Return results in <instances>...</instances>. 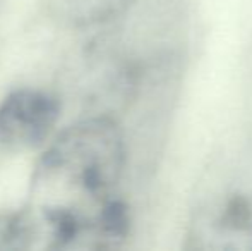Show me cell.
<instances>
[{"mask_svg":"<svg viewBox=\"0 0 252 251\" xmlns=\"http://www.w3.org/2000/svg\"><path fill=\"white\" fill-rule=\"evenodd\" d=\"M126 144L108 117H91L59 133L34 167L21 217L31 250H100L129 234V208L119 186Z\"/></svg>","mask_w":252,"mask_h":251,"instance_id":"cell-1","label":"cell"},{"mask_svg":"<svg viewBox=\"0 0 252 251\" xmlns=\"http://www.w3.org/2000/svg\"><path fill=\"white\" fill-rule=\"evenodd\" d=\"M60 102L52 93L19 88L0 104V144L9 150H36L48 141L60 119Z\"/></svg>","mask_w":252,"mask_h":251,"instance_id":"cell-2","label":"cell"},{"mask_svg":"<svg viewBox=\"0 0 252 251\" xmlns=\"http://www.w3.org/2000/svg\"><path fill=\"white\" fill-rule=\"evenodd\" d=\"M197 248L252 250V198L228 196L201 222Z\"/></svg>","mask_w":252,"mask_h":251,"instance_id":"cell-3","label":"cell"},{"mask_svg":"<svg viewBox=\"0 0 252 251\" xmlns=\"http://www.w3.org/2000/svg\"><path fill=\"white\" fill-rule=\"evenodd\" d=\"M0 250H30L28 231L19 210L0 214Z\"/></svg>","mask_w":252,"mask_h":251,"instance_id":"cell-4","label":"cell"}]
</instances>
